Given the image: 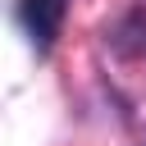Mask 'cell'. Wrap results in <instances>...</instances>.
Here are the masks:
<instances>
[{
    "mask_svg": "<svg viewBox=\"0 0 146 146\" xmlns=\"http://www.w3.org/2000/svg\"><path fill=\"white\" fill-rule=\"evenodd\" d=\"M64 14H68V0H23V23H27L36 46H50L59 36Z\"/></svg>",
    "mask_w": 146,
    "mask_h": 146,
    "instance_id": "6da1fadb",
    "label": "cell"
}]
</instances>
